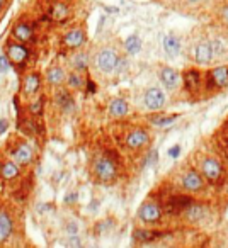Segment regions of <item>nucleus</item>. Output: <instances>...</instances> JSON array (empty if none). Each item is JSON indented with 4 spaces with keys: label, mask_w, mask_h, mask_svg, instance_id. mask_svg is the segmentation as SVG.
Masks as SVG:
<instances>
[{
    "label": "nucleus",
    "mask_w": 228,
    "mask_h": 248,
    "mask_svg": "<svg viewBox=\"0 0 228 248\" xmlns=\"http://www.w3.org/2000/svg\"><path fill=\"white\" fill-rule=\"evenodd\" d=\"M155 231H152V230H136L135 231V238L138 241H152L153 238H155Z\"/></svg>",
    "instance_id": "29"
},
{
    "label": "nucleus",
    "mask_w": 228,
    "mask_h": 248,
    "mask_svg": "<svg viewBox=\"0 0 228 248\" xmlns=\"http://www.w3.org/2000/svg\"><path fill=\"white\" fill-rule=\"evenodd\" d=\"M5 56L11 62L12 66L22 68L24 65H28L29 58H31V49L28 48L26 43H21L17 39H11L5 43Z\"/></svg>",
    "instance_id": "11"
},
{
    "label": "nucleus",
    "mask_w": 228,
    "mask_h": 248,
    "mask_svg": "<svg viewBox=\"0 0 228 248\" xmlns=\"http://www.w3.org/2000/svg\"><path fill=\"white\" fill-rule=\"evenodd\" d=\"M43 106H45V100H43V97H38V99H34L29 104V110H31L34 116H39V114L43 112Z\"/></svg>",
    "instance_id": "30"
},
{
    "label": "nucleus",
    "mask_w": 228,
    "mask_h": 248,
    "mask_svg": "<svg viewBox=\"0 0 228 248\" xmlns=\"http://www.w3.org/2000/svg\"><path fill=\"white\" fill-rule=\"evenodd\" d=\"M162 48L167 56L176 58V56H179L184 51V39L179 34H176V32H167L162 39Z\"/></svg>",
    "instance_id": "17"
},
{
    "label": "nucleus",
    "mask_w": 228,
    "mask_h": 248,
    "mask_svg": "<svg viewBox=\"0 0 228 248\" xmlns=\"http://www.w3.org/2000/svg\"><path fill=\"white\" fill-rule=\"evenodd\" d=\"M5 7V0H0V14H2V11H4Z\"/></svg>",
    "instance_id": "35"
},
{
    "label": "nucleus",
    "mask_w": 228,
    "mask_h": 248,
    "mask_svg": "<svg viewBox=\"0 0 228 248\" xmlns=\"http://www.w3.org/2000/svg\"><path fill=\"white\" fill-rule=\"evenodd\" d=\"M176 119H177L176 114H174V116H169V114L157 112V114H153V116L150 117V123L155 124V126H169V124H172Z\"/></svg>",
    "instance_id": "28"
},
{
    "label": "nucleus",
    "mask_w": 228,
    "mask_h": 248,
    "mask_svg": "<svg viewBox=\"0 0 228 248\" xmlns=\"http://www.w3.org/2000/svg\"><path fill=\"white\" fill-rule=\"evenodd\" d=\"M162 5H169V7H176L177 4V0H159Z\"/></svg>",
    "instance_id": "33"
},
{
    "label": "nucleus",
    "mask_w": 228,
    "mask_h": 248,
    "mask_svg": "<svg viewBox=\"0 0 228 248\" xmlns=\"http://www.w3.org/2000/svg\"><path fill=\"white\" fill-rule=\"evenodd\" d=\"M148 145H150V136L145 128L135 126V128L128 129V131L125 133V146L130 152L142 153Z\"/></svg>",
    "instance_id": "12"
},
{
    "label": "nucleus",
    "mask_w": 228,
    "mask_h": 248,
    "mask_svg": "<svg viewBox=\"0 0 228 248\" xmlns=\"http://www.w3.org/2000/svg\"><path fill=\"white\" fill-rule=\"evenodd\" d=\"M43 87V77L39 72H28L22 77V83H21V92L24 99H33L41 92Z\"/></svg>",
    "instance_id": "14"
},
{
    "label": "nucleus",
    "mask_w": 228,
    "mask_h": 248,
    "mask_svg": "<svg viewBox=\"0 0 228 248\" xmlns=\"http://www.w3.org/2000/svg\"><path fill=\"white\" fill-rule=\"evenodd\" d=\"M87 43V26L85 22H72L60 36V46L68 53L83 48Z\"/></svg>",
    "instance_id": "6"
},
{
    "label": "nucleus",
    "mask_w": 228,
    "mask_h": 248,
    "mask_svg": "<svg viewBox=\"0 0 228 248\" xmlns=\"http://www.w3.org/2000/svg\"><path fill=\"white\" fill-rule=\"evenodd\" d=\"M214 19L221 28L228 29V0H221L214 5Z\"/></svg>",
    "instance_id": "27"
},
{
    "label": "nucleus",
    "mask_w": 228,
    "mask_h": 248,
    "mask_svg": "<svg viewBox=\"0 0 228 248\" xmlns=\"http://www.w3.org/2000/svg\"><path fill=\"white\" fill-rule=\"evenodd\" d=\"M136 217H138L140 223L147 228L159 226V224H162V219H163L162 204H160L155 197H152V196L147 197L142 202V206H140L138 213H136Z\"/></svg>",
    "instance_id": "9"
},
{
    "label": "nucleus",
    "mask_w": 228,
    "mask_h": 248,
    "mask_svg": "<svg viewBox=\"0 0 228 248\" xmlns=\"http://www.w3.org/2000/svg\"><path fill=\"white\" fill-rule=\"evenodd\" d=\"M7 129V121H0V133H4Z\"/></svg>",
    "instance_id": "34"
},
{
    "label": "nucleus",
    "mask_w": 228,
    "mask_h": 248,
    "mask_svg": "<svg viewBox=\"0 0 228 248\" xmlns=\"http://www.w3.org/2000/svg\"><path fill=\"white\" fill-rule=\"evenodd\" d=\"M125 58L123 51L119 49L118 45H111L104 43L99 48L90 55V65L100 73V75H111V73L118 72L119 62Z\"/></svg>",
    "instance_id": "1"
},
{
    "label": "nucleus",
    "mask_w": 228,
    "mask_h": 248,
    "mask_svg": "<svg viewBox=\"0 0 228 248\" xmlns=\"http://www.w3.org/2000/svg\"><path fill=\"white\" fill-rule=\"evenodd\" d=\"M165 93H163L162 89L159 87H150V89L145 90L143 93V104L148 110H160L165 107Z\"/></svg>",
    "instance_id": "16"
},
{
    "label": "nucleus",
    "mask_w": 228,
    "mask_h": 248,
    "mask_svg": "<svg viewBox=\"0 0 228 248\" xmlns=\"http://www.w3.org/2000/svg\"><path fill=\"white\" fill-rule=\"evenodd\" d=\"M220 2H221V0H220Z\"/></svg>",
    "instance_id": "36"
},
{
    "label": "nucleus",
    "mask_w": 228,
    "mask_h": 248,
    "mask_svg": "<svg viewBox=\"0 0 228 248\" xmlns=\"http://www.w3.org/2000/svg\"><path fill=\"white\" fill-rule=\"evenodd\" d=\"M228 89V65H216L204 70V89L203 100L218 95Z\"/></svg>",
    "instance_id": "4"
},
{
    "label": "nucleus",
    "mask_w": 228,
    "mask_h": 248,
    "mask_svg": "<svg viewBox=\"0 0 228 248\" xmlns=\"http://www.w3.org/2000/svg\"><path fill=\"white\" fill-rule=\"evenodd\" d=\"M73 14H75L73 0H49L45 19L51 22V24L63 26L72 21Z\"/></svg>",
    "instance_id": "7"
},
{
    "label": "nucleus",
    "mask_w": 228,
    "mask_h": 248,
    "mask_svg": "<svg viewBox=\"0 0 228 248\" xmlns=\"http://www.w3.org/2000/svg\"><path fill=\"white\" fill-rule=\"evenodd\" d=\"M182 217L187 223H199V221H204L206 219V206L189 201V202L186 204V207L182 209Z\"/></svg>",
    "instance_id": "18"
},
{
    "label": "nucleus",
    "mask_w": 228,
    "mask_h": 248,
    "mask_svg": "<svg viewBox=\"0 0 228 248\" xmlns=\"http://www.w3.org/2000/svg\"><path fill=\"white\" fill-rule=\"evenodd\" d=\"M65 77H66V70L63 68L60 63H53L45 73V80L49 87H63L65 85Z\"/></svg>",
    "instance_id": "19"
},
{
    "label": "nucleus",
    "mask_w": 228,
    "mask_h": 248,
    "mask_svg": "<svg viewBox=\"0 0 228 248\" xmlns=\"http://www.w3.org/2000/svg\"><path fill=\"white\" fill-rule=\"evenodd\" d=\"M208 0H177V4L174 9H177L182 14H199V12L206 11Z\"/></svg>",
    "instance_id": "20"
},
{
    "label": "nucleus",
    "mask_w": 228,
    "mask_h": 248,
    "mask_svg": "<svg viewBox=\"0 0 228 248\" xmlns=\"http://www.w3.org/2000/svg\"><path fill=\"white\" fill-rule=\"evenodd\" d=\"M89 66H90V53L87 49L80 48L72 53V56H70V68L85 73L89 70Z\"/></svg>",
    "instance_id": "23"
},
{
    "label": "nucleus",
    "mask_w": 228,
    "mask_h": 248,
    "mask_svg": "<svg viewBox=\"0 0 228 248\" xmlns=\"http://www.w3.org/2000/svg\"><path fill=\"white\" fill-rule=\"evenodd\" d=\"M11 68V62L7 60V56H0V72L5 73Z\"/></svg>",
    "instance_id": "31"
},
{
    "label": "nucleus",
    "mask_w": 228,
    "mask_h": 248,
    "mask_svg": "<svg viewBox=\"0 0 228 248\" xmlns=\"http://www.w3.org/2000/svg\"><path fill=\"white\" fill-rule=\"evenodd\" d=\"M211 49H213V63L218 62L220 58H227L228 56V39L221 34H216L210 38Z\"/></svg>",
    "instance_id": "24"
},
{
    "label": "nucleus",
    "mask_w": 228,
    "mask_h": 248,
    "mask_svg": "<svg viewBox=\"0 0 228 248\" xmlns=\"http://www.w3.org/2000/svg\"><path fill=\"white\" fill-rule=\"evenodd\" d=\"M177 184H179L180 190L187 194H201L206 190V180L201 175V172L194 167H184L177 175Z\"/></svg>",
    "instance_id": "8"
},
{
    "label": "nucleus",
    "mask_w": 228,
    "mask_h": 248,
    "mask_svg": "<svg viewBox=\"0 0 228 248\" xmlns=\"http://www.w3.org/2000/svg\"><path fill=\"white\" fill-rule=\"evenodd\" d=\"M90 175L94 182L100 186H111L118 180V163L113 155L96 153L90 162Z\"/></svg>",
    "instance_id": "2"
},
{
    "label": "nucleus",
    "mask_w": 228,
    "mask_h": 248,
    "mask_svg": "<svg viewBox=\"0 0 228 248\" xmlns=\"http://www.w3.org/2000/svg\"><path fill=\"white\" fill-rule=\"evenodd\" d=\"M21 169L22 167L19 165L17 162H14L12 158L2 160V162H0V175H2L4 180H7V182L17 180L19 177H21Z\"/></svg>",
    "instance_id": "21"
},
{
    "label": "nucleus",
    "mask_w": 228,
    "mask_h": 248,
    "mask_svg": "<svg viewBox=\"0 0 228 248\" xmlns=\"http://www.w3.org/2000/svg\"><path fill=\"white\" fill-rule=\"evenodd\" d=\"M12 38L17 39L21 43H26V45H31L36 39V28L31 21H26V19H21L17 24H14L12 28Z\"/></svg>",
    "instance_id": "15"
},
{
    "label": "nucleus",
    "mask_w": 228,
    "mask_h": 248,
    "mask_svg": "<svg viewBox=\"0 0 228 248\" xmlns=\"http://www.w3.org/2000/svg\"><path fill=\"white\" fill-rule=\"evenodd\" d=\"M157 77H159L160 83L165 87L169 92H176V90L182 89V73L174 70L169 65H157Z\"/></svg>",
    "instance_id": "13"
},
{
    "label": "nucleus",
    "mask_w": 228,
    "mask_h": 248,
    "mask_svg": "<svg viewBox=\"0 0 228 248\" xmlns=\"http://www.w3.org/2000/svg\"><path fill=\"white\" fill-rule=\"evenodd\" d=\"M184 53L187 60L196 66H208L213 63V49L208 34H196L191 38L189 43L184 45Z\"/></svg>",
    "instance_id": "3"
},
{
    "label": "nucleus",
    "mask_w": 228,
    "mask_h": 248,
    "mask_svg": "<svg viewBox=\"0 0 228 248\" xmlns=\"http://www.w3.org/2000/svg\"><path fill=\"white\" fill-rule=\"evenodd\" d=\"M9 156H11L14 162H17L21 167H29L34 162V148L31 146V143H28L26 140L21 138H12L11 148H9Z\"/></svg>",
    "instance_id": "10"
},
{
    "label": "nucleus",
    "mask_w": 228,
    "mask_h": 248,
    "mask_svg": "<svg viewBox=\"0 0 228 248\" xmlns=\"http://www.w3.org/2000/svg\"><path fill=\"white\" fill-rule=\"evenodd\" d=\"M197 170L201 172V175L204 177L206 184L211 186H218L223 182L225 179V167L223 162L218 158L213 153H203L197 156Z\"/></svg>",
    "instance_id": "5"
},
{
    "label": "nucleus",
    "mask_w": 228,
    "mask_h": 248,
    "mask_svg": "<svg viewBox=\"0 0 228 248\" xmlns=\"http://www.w3.org/2000/svg\"><path fill=\"white\" fill-rule=\"evenodd\" d=\"M128 112H130V106H128V102H126L125 99H121V97H116V99L111 100V104H109V114L113 117L119 119V117L128 116Z\"/></svg>",
    "instance_id": "26"
},
{
    "label": "nucleus",
    "mask_w": 228,
    "mask_h": 248,
    "mask_svg": "<svg viewBox=\"0 0 228 248\" xmlns=\"http://www.w3.org/2000/svg\"><path fill=\"white\" fill-rule=\"evenodd\" d=\"M12 231H14V219L7 209L0 207V245L12 236Z\"/></svg>",
    "instance_id": "22"
},
{
    "label": "nucleus",
    "mask_w": 228,
    "mask_h": 248,
    "mask_svg": "<svg viewBox=\"0 0 228 248\" xmlns=\"http://www.w3.org/2000/svg\"><path fill=\"white\" fill-rule=\"evenodd\" d=\"M221 140H223V145L228 150V121L223 124V128H221Z\"/></svg>",
    "instance_id": "32"
},
{
    "label": "nucleus",
    "mask_w": 228,
    "mask_h": 248,
    "mask_svg": "<svg viewBox=\"0 0 228 248\" xmlns=\"http://www.w3.org/2000/svg\"><path fill=\"white\" fill-rule=\"evenodd\" d=\"M85 85V78H83V72H79V70H73L70 68L66 72L65 77V87L72 92H79V90L83 89Z\"/></svg>",
    "instance_id": "25"
}]
</instances>
